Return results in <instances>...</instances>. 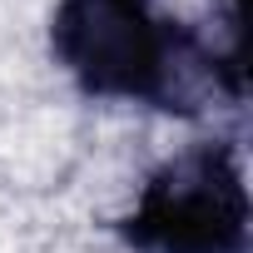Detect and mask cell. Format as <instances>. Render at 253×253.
<instances>
[{
	"label": "cell",
	"instance_id": "1",
	"mask_svg": "<svg viewBox=\"0 0 253 253\" xmlns=\"http://www.w3.org/2000/svg\"><path fill=\"white\" fill-rule=\"evenodd\" d=\"M144 243L159 253H228L243 238V194L223 159L174 164L144 199Z\"/></svg>",
	"mask_w": 253,
	"mask_h": 253
},
{
	"label": "cell",
	"instance_id": "2",
	"mask_svg": "<svg viewBox=\"0 0 253 253\" xmlns=\"http://www.w3.org/2000/svg\"><path fill=\"white\" fill-rule=\"evenodd\" d=\"M55 40L65 65L94 89L149 84L164 50L139 0H65Z\"/></svg>",
	"mask_w": 253,
	"mask_h": 253
}]
</instances>
